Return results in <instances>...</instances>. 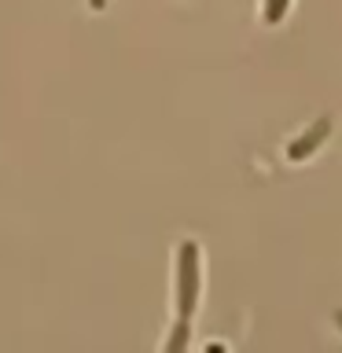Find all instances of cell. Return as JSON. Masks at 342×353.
Returning a JSON list of instances; mask_svg holds the SVG:
<instances>
[{
	"instance_id": "1",
	"label": "cell",
	"mask_w": 342,
	"mask_h": 353,
	"mask_svg": "<svg viewBox=\"0 0 342 353\" xmlns=\"http://www.w3.org/2000/svg\"><path fill=\"white\" fill-rule=\"evenodd\" d=\"M195 302H199V247L184 243L181 269H177V313H181V320L195 313Z\"/></svg>"
},
{
	"instance_id": "2",
	"label": "cell",
	"mask_w": 342,
	"mask_h": 353,
	"mask_svg": "<svg viewBox=\"0 0 342 353\" xmlns=\"http://www.w3.org/2000/svg\"><path fill=\"white\" fill-rule=\"evenodd\" d=\"M339 324H342V313H339Z\"/></svg>"
}]
</instances>
